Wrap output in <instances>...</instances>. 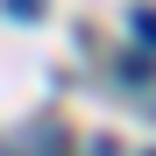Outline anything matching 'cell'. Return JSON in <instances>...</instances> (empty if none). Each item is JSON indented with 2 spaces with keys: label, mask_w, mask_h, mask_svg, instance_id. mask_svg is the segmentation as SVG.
I'll list each match as a JSON object with an SVG mask.
<instances>
[{
  "label": "cell",
  "mask_w": 156,
  "mask_h": 156,
  "mask_svg": "<svg viewBox=\"0 0 156 156\" xmlns=\"http://www.w3.org/2000/svg\"><path fill=\"white\" fill-rule=\"evenodd\" d=\"M135 43L156 50V7H135Z\"/></svg>",
  "instance_id": "1"
},
{
  "label": "cell",
  "mask_w": 156,
  "mask_h": 156,
  "mask_svg": "<svg viewBox=\"0 0 156 156\" xmlns=\"http://www.w3.org/2000/svg\"><path fill=\"white\" fill-rule=\"evenodd\" d=\"M7 14H43V0H7Z\"/></svg>",
  "instance_id": "2"
},
{
  "label": "cell",
  "mask_w": 156,
  "mask_h": 156,
  "mask_svg": "<svg viewBox=\"0 0 156 156\" xmlns=\"http://www.w3.org/2000/svg\"><path fill=\"white\" fill-rule=\"evenodd\" d=\"M92 156H121V149H114V142H99V149H92Z\"/></svg>",
  "instance_id": "3"
},
{
  "label": "cell",
  "mask_w": 156,
  "mask_h": 156,
  "mask_svg": "<svg viewBox=\"0 0 156 156\" xmlns=\"http://www.w3.org/2000/svg\"><path fill=\"white\" fill-rule=\"evenodd\" d=\"M149 156H156V149H149Z\"/></svg>",
  "instance_id": "4"
}]
</instances>
